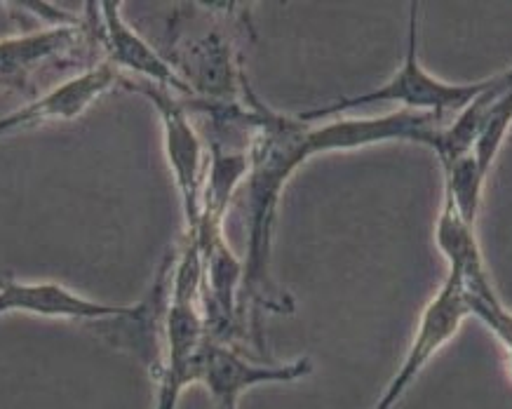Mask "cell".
Instances as JSON below:
<instances>
[{"label":"cell","mask_w":512,"mask_h":409,"mask_svg":"<svg viewBox=\"0 0 512 409\" xmlns=\"http://www.w3.org/2000/svg\"><path fill=\"white\" fill-rule=\"evenodd\" d=\"M242 99H245L249 123V167L242 179L247 200V252L242 259L245 273H242L240 315L247 337H254L256 346L264 348L259 325L261 311L287 315L294 311V299L271 276V252L282 191L289 177L308 158H313L308 144L311 123H303L299 116L292 118L273 111L256 97L249 83Z\"/></svg>","instance_id":"1"},{"label":"cell","mask_w":512,"mask_h":409,"mask_svg":"<svg viewBox=\"0 0 512 409\" xmlns=\"http://www.w3.org/2000/svg\"><path fill=\"white\" fill-rule=\"evenodd\" d=\"M489 80L491 76L477 80V83H447V80L437 78L423 69L419 59V3H412L407 55H404V62L395 71V76L372 92L336 99V102L320 106V109L299 113V118L303 123H318V120L343 116V113L362 109V106L400 104L404 111L433 113V116L444 120V123H449L451 118L466 111L487 90Z\"/></svg>","instance_id":"2"},{"label":"cell","mask_w":512,"mask_h":409,"mask_svg":"<svg viewBox=\"0 0 512 409\" xmlns=\"http://www.w3.org/2000/svg\"><path fill=\"white\" fill-rule=\"evenodd\" d=\"M165 273L153 285L151 297L139 304H104V301L87 299L80 292L69 290L59 283H24V280H0V315L26 313L38 318L55 320H80V323H99V320H132L156 330L160 334V315L165 306Z\"/></svg>","instance_id":"3"},{"label":"cell","mask_w":512,"mask_h":409,"mask_svg":"<svg viewBox=\"0 0 512 409\" xmlns=\"http://www.w3.org/2000/svg\"><path fill=\"white\" fill-rule=\"evenodd\" d=\"M120 87L132 90L153 104L158 111L160 123H163L165 134V153L167 163H170L174 184H177L181 205H184L186 217V231H193L200 219V203H202V186H205L207 177V163H205V146L198 130H195L191 118H188V109L184 99L172 95V92L156 87L144 80H134L123 76L120 78Z\"/></svg>","instance_id":"4"},{"label":"cell","mask_w":512,"mask_h":409,"mask_svg":"<svg viewBox=\"0 0 512 409\" xmlns=\"http://www.w3.org/2000/svg\"><path fill=\"white\" fill-rule=\"evenodd\" d=\"M512 127V69L491 76L489 87L442 127L435 156L440 163L473 153L484 177H489L505 137Z\"/></svg>","instance_id":"5"},{"label":"cell","mask_w":512,"mask_h":409,"mask_svg":"<svg viewBox=\"0 0 512 409\" xmlns=\"http://www.w3.org/2000/svg\"><path fill=\"white\" fill-rule=\"evenodd\" d=\"M468 318L470 308L466 297H463L461 285L447 276L435 297L423 308L419 327H416V334L407 348L400 370L395 372V377L390 379L386 391H383L372 409H395L400 405L404 393L412 388L416 377L423 372V367L456 337Z\"/></svg>","instance_id":"6"},{"label":"cell","mask_w":512,"mask_h":409,"mask_svg":"<svg viewBox=\"0 0 512 409\" xmlns=\"http://www.w3.org/2000/svg\"><path fill=\"white\" fill-rule=\"evenodd\" d=\"M308 374H313L311 358H299L285 365H261L238 351V346L210 337L202 348L198 384L210 393L212 409H238L240 398L249 388L261 384H289Z\"/></svg>","instance_id":"7"},{"label":"cell","mask_w":512,"mask_h":409,"mask_svg":"<svg viewBox=\"0 0 512 409\" xmlns=\"http://www.w3.org/2000/svg\"><path fill=\"white\" fill-rule=\"evenodd\" d=\"M120 8H123V3L106 0V3H97L99 12H94L97 22H92V29L94 36H97V43L106 52V62H111L120 73L130 71V78L134 80H144V83L163 87V90L181 99H193V90L179 76V71L174 69L170 59L160 55L156 48H151L125 22ZM87 17H90V12H87Z\"/></svg>","instance_id":"8"},{"label":"cell","mask_w":512,"mask_h":409,"mask_svg":"<svg viewBox=\"0 0 512 409\" xmlns=\"http://www.w3.org/2000/svg\"><path fill=\"white\" fill-rule=\"evenodd\" d=\"M120 78H123V73L111 62L101 59V62L90 66V69L80 71L73 78L52 87L50 92L38 97L36 102L26 104L19 111L0 118V137L19 130H29V127L76 120L92 104H97L106 92H111L113 87L120 85Z\"/></svg>","instance_id":"9"},{"label":"cell","mask_w":512,"mask_h":409,"mask_svg":"<svg viewBox=\"0 0 512 409\" xmlns=\"http://www.w3.org/2000/svg\"><path fill=\"white\" fill-rule=\"evenodd\" d=\"M90 43H97L90 17L85 22L78 19L73 24L47 26V29L3 38L0 40V78L12 80L26 90L33 69L45 62H73L78 52Z\"/></svg>","instance_id":"10"},{"label":"cell","mask_w":512,"mask_h":409,"mask_svg":"<svg viewBox=\"0 0 512 409\" xmlns=\"http://www.w3.org/2000/svg\"><path fill=\"white\" fill-rule=\"evenodd\" d=\"M470 318H477L494 334V339L503 348L505 358H508V367L512 374V308L505 306L501 294H494V297L473 301L470 304Z\"/></svg>","instance_id":"11"},{"label":"cell","mask_w":512,"mask_h":409,"mask_svg":"<svg viewBox=\"0 0 512 409\" xmlns=\"http://www.w3.org/2000/svg\"><path fill=\"white\" fill-rule=\"evenodd\" d=\"M0 90H22L17 83H12V80H5L0 78Z\"/></svg>","instance_id":"12"}]
</instances>
